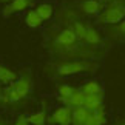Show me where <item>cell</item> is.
I'll return each mask as SVG.
<instances>
[{"label": "cell", "instance_id": "1", "mask_svg": "<svg viewBox=\"0 0 125 125\" xmlns=\"http://www.w3.org/2000/svg\"><path fill=\"white\" fill-rule=\"evenodd\" d=\"M43 45L54 57V60H76V59H90L97 60L104 56L102 51L85 45L79 40L71 28L54 22L43 31Z\"/></svg>", "mask_w": 125, "mask_h": 125}, {"label": "cell", "instance_id": "2", "mask_svg": "<svg viewBox=\"0 0 125 125\" xmlns=\"http://www.w3.org/2000/svg\"><path fill=\"white\" fill-rule=\"evenodd\" d=\"M99 68L97 60L76 59V60H54L45 66V71L52 77H66L80 73H94Z\"/></svg>", "mask_w": 125, "mask_h": 125}, {"label": "cell", "instance_id": "3", "mask_svg": "<svg viewBox=\"0 0 125 125\" xmlns=\"http://www.w3.org/2000/svg\"><path fill=\"white\" fill-rule=\"evenodd\" d=\"M32 86H34V80H32V74L30 70L22 71V74L14 80L12 83H9L6 88V93L9 96L11 105H16L22 100H25L28 96L31 94Z\"/></svg>", "mask_w": 125, "mask_h": 125}, {"label": "cell", "instance_id": "4", "mask_svg": "<svg viewBox=\"0 0 125 125\" xmlns=\"http://www.w3.org/2000/svg\"><path fill=\"white\" fill-rule=\"evenodd\" d=\"M125 19V0H119V2H111L107 3L104 11L96 17L99 25H114L119 23Z\"/></svg>", "mask_w": 125, "mask_h": 125}, {"label": "cell", "instance_id": "5", "mask_svg": "<svg viewBox=\"0 0 125 125\" xmlns=\"http://www.w3.org/2000/svg\"><path fill=\"white\" fill-rule=\"evenodd\" d=\"M82 17H97L104 11L105 5L99 0H79L71 5Z\"/></svg>", "mask_w": 125, "mask_h": 125}, {"label": "cell", "instance_id": "6", "mask_svg": "<svg viewBox=\"0 0 125 125\" xmlns=\"http://www.w3.org/2000/svg\"><path fill=\"white\" fill-rule=\"evenodd\" d=\"M34 2L36 0H11V2L6 3L5 8L2 9V16L3 17H11L12 14L31 8L32 5H34Z\"/></svg>", "mask_w": 125, "mask_h": 125}, {"label": "cell", "instance_id": "7", "mask_svg": "<svg viewBox=\"0 0 125 125\" xmlns=\"http://www.w3.org/2000/svg\"><path fill=\"white\" fill-rule=\"evenodd\" d=\"M105 37L111 42H122L125 40V19L114 25L105 26Z\"/></svg>", "mask_w": 125, "mask_h": 125}, {"label": "cell", "instance_id": "8", "mask_svg": "<svg viewBox=\"0 0 125 125\" xmlns=\"http://www.w3.org/2000/svg\"><path fill=\"white\" fill-rule=\"evenodd\" d=\"M85 45H88L91 48L97 51H102L104 52V37L100 36V32L96 30L93 25H88V31H86V36H85Z\"/></svg>", "mask_w": 125, "mask_h": 125}, {"label": "cell", "instance_id": "9", "mask_svg": "<svg viewBox=\"0 0 125 125\" xmlns=\"http://www.w3.org/2000/svg\"><path fill=\"white\" fill-rule=\"evenodd\" d=\"M71 116H73V108L63 105L54 110V113L51 114V122L56 125H71Z\"/></svg>", "mask_w": 125, "mask_h": 125}, {"label": "cell", "instance_id": "10", "mask_svg": "<svg viewBox=\"0 0 125 125\" xmlns=\"http://www.w3.org/2000/svg\"><path fill=\"white\" fill-rule=\"evenodd\" d=\"M83 107L90 111H96V110L104 108V94H91L85 96Z\"/></svg>", "mask_w": 125, "mask_h": 125}, {"label": "cell", "instance_id": "11", "mask_svg": "<svg viewBox=\"0 0 125 125\" xmlns=\"http://www.w3.org/2000/svg\"><path fill=\"white\" fill-rule=\"evenodd\" d=\"M90 110H86L85 107H77L73 108V116H71V125H85L86 119L90 116Z\"/></svg>", "mask_w": 125, "mask_h": 125}, {"label": "cell", "instance_id": "12", "mask_svg": "<svg viewBox=\"0 0 125 125\" xmlns=\"http://www.w3.org/2000/svg\"><path fill=\"white\" fill-rule=\"evenodd\" d=\"M25 119L30 125H48V113L45 108H42L32 114H28V116H25Z\"/></svg>", "mask_w": 125, "mask_h": 125}, {"label": "cell", "instance_id": "13", "mask_svg": "<svg viewBox=\"0 0 125 125\" xmlns=\"http://www.w3.org/2000/svg\"><path fill=\"white\" fill-rule=\"evenodd\" d=\"M105 124H107V114H105L104 108H100L90 113L85 125H105Z\"/></svg>", "mask_w": 125, "mask_h": 125}, {"label": "cell", "instance_id": "14", "mask_svg": "<svg viewBox=\"0 0 125 125\" xmlns=\"http://www.w3.org/2000/svg\"><path fill=\"white\" fill-rule=\"evenodd\" d=\"M80 90H82V93L85 96H91V94H104V88L102 85L99 82H96V80H88V82H85L82 86H80Z\"/></svg>", "mask_w": 125, "mask_h": 125}, {"label": "cell", "instance_id": "15", "mask_svg": "<svg viewBox=\"0 0 125 125\" xmlns=\"http://www.w3.org/2000/svg\"><path fill=\"white\" fill-rule=\"evenodd\" d=\"M25 23L26 26L30 28H40L42 26V17L39 16V12L36 11V9H28V12L25 14Z\"/></svg>", "mask_w": 125, "mask_h": 125}, {"label": "cell", "instance_id": "16", "mask_svg": "<svg viewBox=\"0 0 125 125\" xmlns=\"http://www.w3.org/2000/svg\"><path fill=\"white\" fill-rule=\"evenodd\" d=\"M83 102H85V94L82 93V90H76L74 94L71 96V97L68 100H65L63 105H66V107L70 108H77V107H83Z\"/></svg>", "mask_w": 125, "mask_h": 125}, {"label": "cell", "instance_id": "17", "mask_svg": "<svg viewBox=\"0 0 125 125\" xmlns=\"http://www.w3.org/2000/svg\"><path fill=\"white\" fill-rule=\"evenodd\" d=\"M17 77H19V74H17L14 70L6 68V66L0 65V83L9 85V83H12Z\"/></svg>", "mask_w": 125, "mask_h": 125}, {"label": "cell", "instance_id": "18", "mask_svg": "<svg viewBox=\"0 0 125 125\" xmlns=\"http://www.w3.org/2000/svg\"><path fill=\"white\" fill-rule=\"evenodd\" d=\"M36 11L39 12V16L42 17V20H43V22L50 20V19L56 14V12H54V8H52V5H51V3H40V5H37Z\"/></svg>", "mask_w": 125, "mask_h": 125}, {"label": "cell", "instance_id": "19", "mask_svg": "<svg viewBox=\"0 0 125 125\" xmlns=\"http://www.w3.org/2000/svg\"><path fill=\"white\" fill-rule=\"evenodd\" d=\"M76 90H77V88H74V86H71L68 83H60L59 88H57V96H59V100H60V102L68 100L71 96L74 94Z\"/></svg>", "mask_w": 125, "mask_h": 125}, {"label": "cell", "instance_id": "20", "mask_svg": "<svg viewBox=\"0 0 125 125\" xmlns=\"http://www.w3.org/2000/svg\"><path fill=\"white\" fill-rule=\"evenodd\" d=\"M14 125H30V124L26 122L25 116H19V117H17V121L14 122Z\"/></svg>", "mask_w": 125, "mask_h": 125}, {"label": "cell", "instance_id": "21", "mask_svg": "<svg viewBox=\"0 0 125 125\" xmlns=\"http://www.w3.org/2000/svg\"><path fill=\"white\" fill-rule=\"evenodd\" d=\"M99 2H102L104 5H107V3H111V2H119V0H99Z\"/></svg>", "mask_w": 125, "mask_h": 125}, {"label": "cell", "instance_id": "22", "mask_svg": "<svg viewBox=\"0 0 125 125\" xmlns=\"http://www.w3.org/2000/svg\"><path fill=\"white\" fill-rule=\"evenodd\" d=\"M9 2H11V0H0V3H5V5L9 3Z\"/></svg>", "mask_w": 125, "mask_h": 125}, {"label": "cell", "instance_id": "23", "mask_svg": "<svg viewBox=\"0 0 125 125\" xmlns=\"http://www.w3.org/2000/svg\"><path fill=\"white\" fill-rule=\"evenodd\" d=\"M0 125H6V122H5V121H3L2 117H0Z\"/></svg>", "mask_w": 125, "mask_h": 125}, {"label": "cell", "instance_id": "24", "mask_svg": "<svg viewBox=\"0 0 125 125\" xmlns=\"http://www.w3.org/2000/svg\"><path fill=\"white\" fill-rule=\"evenodd\" d=\"M117 125H125V121H124V122H119Z\"/></svg>", "mask_w": 125, "mask_h": 125}, {"label": "cell", "instance_id": "25", "mask_svg": "<svg viewBox=\"0 0 125 125\" xmlns=\"http://www.w3.org/2000/svg\"><path fill=\"white\" fill-rule=\"evenodd\" d=\"M2 90H3V88H2V85H0V93H2Z\"/></svg>", "mask_w": 125, "mask_h": 125}]
</instances>
